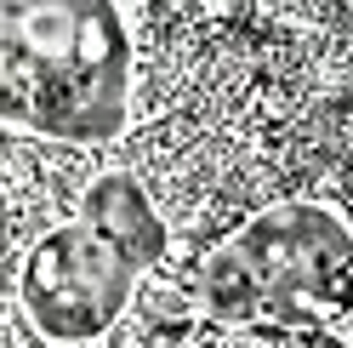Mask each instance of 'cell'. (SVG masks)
Returning <instances> with one entry per match:
<instances>
[{
  "label": "cell",
  "instance_id": "1",
  "mask_svg": "<svg viewBox=\"0 0 353 348\" xmlns=\"http://www.w3.org/2000/svg\"><path fill=\"white\" fill-rule=\"evenodd\" d=\"M131 108V35L108 0L0 6V115L34 137L108 143Z\"/></svg>",
  "mask_w": 353,
  "mask_h": 348
},
{
  "label": "cell",
  "instance_id": "2",
  "mask_svg": "<svg viewBox=\"0 0 353 348\" xmlns=\"http://www.w3.org/2000/svg\"><path fill=\"white\" fill-rule=\"evenodd\" d=\"M165 223L131 171H103L63 229L40 234L17 269V297L40 337L92 342L120 320L137 280L160 263Z\"/></svg>",
  "mask_w": 353,
  "mask_h": 348
},
{
  "label": "cell",
  "instance_id": "3",
  "mask_svg": "<svg viewBox=\"0 0 353 348\" xmlns=\"http://www.w3.org/2000/svg\"><path fill=\"white\" fill-rule=\"evenodd\" d=\"M200 297L228 325H319L353 302V234L325 206H268L205 257Z\"/></svg>",
  "mask_w": 353,
  "mask_h": 348
},
{
  "label": "cell",
  "instance_id": "4",
  "mask_svg": "<svg viewBox=\"0 0 353 348\" xmlns=\"http://www.w3.org/2000/svg\"><path fill=\"white\" fill-rule=\"evenodd\" d=\"M319 348H353V342H319Z\"/></svg>",
  "mask_w": 353,
  "mask_h": 348
}]
</instances>
